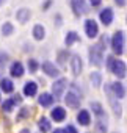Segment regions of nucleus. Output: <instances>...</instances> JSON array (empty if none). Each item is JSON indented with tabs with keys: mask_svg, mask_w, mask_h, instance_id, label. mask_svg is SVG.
<instances>
[{
	"mask_svg": "<svg viewBox=\"0 0 127 133\" xmlns=\"http://www.w3.org/2000/svg\"><path fill=\"white\" fill-rule=\"evenodd\" d=\"M0 102H2V97H0Z\"/></svg>",
	"mask_w": 127,
	"mask_h": 133,
	"instance_id": "nucleus-40",
	"label": "nucleus"
},
{
	"mask_svg": "<svg viewBox=\"0 0 127 133\" xmlns=\"http://www.w3.org/2000/svg\"><path fill=\"white\" fill-rule=\"evenodd\" d=\"M24 96L25 97H35L38 94V83L36 82H27L24 85V89H22Z\"/></svg>",
	"mask_w": 127,
	"mask_h": 133,
	"instance_id": "nucleus-15",
	"label": "nucleus"
},
{
	"mask_svg": "<svg viewBox=\"0 0 127 133\" xmlns=\"http://www.w3.org/2000/svg\"><path fill=\"white\" fill-rule=\"evenodd\" d=\"M71 55H69V52L68 50H60L58 52V55H56V61H58V64H65L66 63V59L69 58Z\"/></svg>",
	"mask_w": 127,
	"mask_h": 133,
	"instance_id": "nucleus-29",
	"label": "nucleus"
},
{
	"mask_svg": "<svg viewBox=\"0 0 127 133\" xmlns=\"http://www.w3.org/2000/svg\"><path fill=\"white\" fill-rule=\"evenodd\" d=\"M11 100H13L14 105H21V103H22V96H21V94H14V96L11 97Z\"/></svg>",
	"mask_w": 127,
	"mask_h": 133,
	"instance_id": "nucleus-33",
	"label": "nucleus"
},
{
	"mask_svg": "<svg viewBox=\"0 0 127 133\" xmlns=\"http://www.w3.org/2000/svg\"><path fill=\"white\" fill-rule=\"evenodd\" d=\"M30 114H31V108H28V107H22V108L19 110V113H17L16 121H24V119H27Z\"/></svg>",
	"mask_w": 127,
	"mask_h": 133,
	"instance_id": "nucleus-25",
	"label": "nucleus"
},
{
	"mask_svg": "<svg viewBox=\"0 0 127 133\" xmlns=\"http://www.w3.org/2000/svg\"><path fill=\"white\" fill-rule=\"evenodd\" d=\"M115 3L122 8V6H125V0H115Z\"/></svg>",
	"mask_w": 127,
	"mask_h": 133,
	"instance_id": "nucleus-35",
	"label": "nucleus"
},
{
	"mask_svg": "<svg viewBox=\"0 0 127 133\" xmlns=\"http://www.w3.org/2000/svg\"><path fill=\"white\" fill-rule=\"evenodd\" d=\"M90 107H91V110H93V113L96 114L97 119H107V114H105V110H104L102 103H99V102H91Z\"/></svg>",
	"mask_w": 127,
	"mask_h": 133,
	"instance_id": "nucleus-18",
	"label": "nucleus"
},
{
	"mask_svg": "<svg viewBox=\"0 0 127 133\" xmlns=\"http://www.w3.org/2000/svg\"><path fill=\"white\" fill-rule=\"evenodd\" d=\"M3 2H5V0H0V5H2V3H3Z\"/></svg>",
	"mask_w": 127,
	"mask_h": 133,
	"instance_id": "nucleus-39",
	"label": "nucleus"
},
{
	"mask_svg": "<svg viewBox=\"0 0 127 133\" xmlns=\"http://www.w3.org/2000/svg\"><path fill=\"white\" fill-rule=\"evenodd\" d=\"M125 21H127V17H125Z\"/></svg>",
	"mask_w": 127,
	"mask_h": 133,
	"instance_id": "nucleus-41",
	"label": "nucleus"
},
{
	"mask_svg": "<svg viewBox=\"0 0 127 133\" xmlns=\"http://www.w3.org/2000/svg\"><path fill=\"white\" fill-rule=\"evenodd\" d=\"M77 41H80V36L77 35V31H68L66 33V38H65V44H66V47H71L74 42H77Z\"/></svg>",
	"mask_w": 127,
	"mask_h": 133,
	"instance_id": "nucleus-23",
	"label": "nucleus"
},
{
	"mask_svg": "<svg viewBox=\"0 0 127 133\" xmlns=\"http://www.w3.org/2000/svg\"><path fill=\"white\" fill-rule=\"evenodd\" d=\"M105 92H107V96H108V102H110V105H111V108H113L115 116H116V117H121V114H122V108H121V105L118 103L116 97L111 94V91H110V83L105 85Z\"/></svg>",
	"mask_w": 127,
	"mask_h": 133,
	"instance_id": "nucleus-6",
	"label": "nucleus"
},
{
	"mask_svg": "<svg viewBox=\"0 0 127 133\" xmlns=\"http://www.w3.org/2000/svg\"><path fill=\"white\" fill-rule=\"evenodd\" d=\"M50 117L55 121V122H63L66 119V110L63 108V107H55V108H52V111H50Z\"/></svg>",
	"mask_w": 127,
	"mask_h": 133,
	"instance_id": "nucleus-14",
	"label": "nucleus"
},
{
	"mask_svg": "<svg viewBox=\"0 0 127 133\" xmlns=\"http://www.w3.org/2000/svg\"><path fill=\"white\" fill-rule=\"evenodd\" d=\"M113 17H115V14H113V10H111L110 6L104 8V10L99 13V19H100V22H102L105 27L111 25V22H113Z\"/></svg>",
	"mask_w": 127,
	"mask_h": 133,
	"instance_id": "nucleus-10",
	"label": "nucleus"
},
{
	"mask_svg": "<svg viewBox=\"0 0 127 133\" xmlns=\"http://www.w3.org/2000/svg\"><path fill=\"white\" fill-rule=\"evenodd\" d=\"M105 63H107V69H108L113 75H116L119 80L127 75V66H125L124 61L116 59L113 55H110V56H107V61H105Z\"/></svg>",
	"mask_w": 127,
	"mask_h": 133,
	"instance_id": "nucleus-1",
	"label": "nucleus"
},
{
	"mask_svg": "<svg viewBox=\"0 0 127 133\" xmlns=\"http://www.w3.org/2000/svg\"><path fill=\"white\" fill-rule=\"evenodd\" d=\"M80 102H82V94L77 92V88H75V83H72V89L68 91V94H65V103L72 108V110H77L80 107Z\"/></svg>",
	"mask_w": 127,
	"mask_h": 133,
	"instance_id": "nucleus-2",
	"label": "nucleus"
},
{
	"mask_svg": "<svg viewBox=\"0 0 127 133\" xmlns=\"http://www.w3.org/2000/svg\"><path fill=\"white\" fill-rule=\"evenodd\" d=\"M10 74H11V77H14V78H21V77L25 74L24 64H22L21 61H13L11 66H10Z\"/></svg>",
	"mask_w": 127,
	"mask_h": 133,
	"instance_id": "nucleus-11",
	"label": "nucleus"
},
{
	"mask_svg": "<svg viewBox=\"0 0 127 133\" xmlns=\"http://www.w3.org/2000/svg\"><path fill=\"white\" fill-rule=\"evenodd\" d=\"M90 3H91V6H99L102 3V0H90Z\"/></svg>",
	"mask_w": 127,
	"mask_h": 133,
	"instance_id": "nucleus-34",
	"label": "nucleus"
},
{
	"mask_svg": "<svg viewBox=\"0 0 127 133\" xmlns=\"http://www.w3.org/2000/svg\"><path fill=\"white\" fill-rule=\"evenodd\" d=\"M39 68L42 69V72L47 75V77H52V78H56L58 75H60V71H58V68L53 64V63H50V61H44Z\"/></svg>",
	"mask_w": 127,
	"mask_h": 133,
	"instance_id": "nucleus-8",
	"label": "nucleus"
},
{
	"mask_svg": "<svg viewBox=\"0 0 127 133\" xmlns=\"http://www.w3.org/2000/svg\"><path fill=\"white\" fill-rule=\"evenodd\" d=\"M0 89H2V92L5 94H11L14 91V83L11 78H2L0 80Z\"/></svg>",
	"mask_w": 127,
	"mask_h": 133,
	"instance_id": "nucleus-20",
	"label": "nucleus"
},
{
	"mask_svg": "<svg viewBox=\"0 0 127 133\" xmlns=\"http://www.w3.org/2000/svg\"><path fill=\"white\" fill-rule=\"evenodd\" d=\"M19 133H31V131H30V128H22Z\"/></svg>",
	"mask_w": 127,
	"mask_h": 133,
	"instance_id": "nucleus-37",
	"label": "nucleus"
},
{
	"mask_svg": "<svg viewBox=\"0 0 127 133\" xmlns=\"http://www.w3.org/2000/svg\"><path fill=\"white\" fill-rule=\"evenodd\" d=\"M77 122L80 125H83V127L90 125L91 124V114H90V111L88 110H80L77 113Z\"/></svg>",
	"mask_w": 127,
	"mask_h": 133,
	"instance_id": "nucleus-17",
	"label": "nucleus"
},
{
	"mask_svg": "<svg viewBox=\"0 0 127 133\" xmlns=\"http://www.w3.org/2000/svg\"><path fill=\"white\" fill-rule=\"evenodd\" d=\"M13 33H14V25L11 22H5L2 25V35L3 36H11Z\"/></svg>",
	"mask_w": 127,
	"mask_h": 133,
	"instance_id": "nucleus-27",
	"label": "nucleus"
},
{
	"mask_svg": "<svg viewBox=\"0 0 127 133\" xmlns=\"http://www.w3.org/2000/svg\"><path fill=\"white\" fill-rule=\"evenodd\" d=\"M110 91L111 94L116 97V99H122L125 96V89H124V85L121 82H115V83H110Z\"/></svg>",
	"mask_w": 127,
	"mask_h": 133,
	"instance_id": "nucleus-13",
	"label": "nucleus"
},
{
	"mask_svg": "<svg viewBox=\"0 0 127 133\" xmlns=\"http://www.w3.org/2000/svg\"><path fill=\"white\" fill-rule=\"evenodd\" d=\"M33 38H35L36 41H42V39L46 38V28H44L41 24H36V25L33 27Z\"/></svg>",
	"mask_w": 127,
	"mask_h": 133,
	"instance_id": "nucleus-22",
	"label": "nucleus"
},
{
	"mask_svg": "<svg viewBox=\"0 0 127 133\" xmlns=\"http://www.w3.org/2000/svg\"><path fill=\"white\" fill-rule=\"evenodd\" d=\"M61 130H63V133H79V131H77V128H75L72 124H68L65 128H61Z\"/></svg>",
	"mask_w": 127,
	"mask_h": 133,
	"instance_id": "nucleus-32",
	"label": "nucleus"
},
{
	"mask_svg": "<svg viewBox=\"0 0 127 133\" xmlns=\"http://www.w3.org/2000/svg\"><path fill=\"white\" fill-rule=\"evenodd\" d=\"M14 103H13V100L11 99H7L3 103H2V110H3V113H11L13 110H14Z\"/></svg>",
	"mask_w": 127,
	"mask_h": 133,
	"instance_id": "nucleus-30",
	"label": "nucleus"
},
{
	"mask_svg": "<svg viewBox=\"0 0 127 133\" xmlns=\"http://www.w3.org/2000/svg\"><path fill=\"white\" fill-rule=\"evenodd\" d=\"M38 128H39V133H47V131L52 130V124H50V121L46 116H42L38 121Z\"/></svg>",
	"mask_w": 127,
	"mask_h": 133,
	"instance_id": "nucleus-21",
	"label": "nucleus"
},
{
	"mask_svg": "<svg viewBox=\"0 0 127 133\" xmlns=\"http://www.w3.org/2000/svg\"><path fill=\"white\" fill-rule=\"evenodd\" d=\"M90 80H91V83H93V86L94 88H99L100 85H102V74L100 72H91V75H90Z\"/></svg>",
	"mask_w": 127,
	"mask_h": 133,
	"instance_id": "nucleus-24",
	"label": "nucleus"
},
{
	"mask_svg": "<svg viewBox=\"0 0 127 133\" xmlns=\"http://www.w3.org/2000/svg\"><path fill=\"white\" fill-rule=\"evenodd\" d=\"M53 96L50 94V92H42L39 97H38V103L41 105V107H44V108H49V107H52L53 105Z\"/></svg>",
	"mask_w": 127,
	"mask_h": 133,
	"instance_id": "nucleus-16",
	"label": "nucleus"
},
{
	"mask_svg": "<svg viewBox=\"0 0 127 133\" xmlns=\"http://www.w3.org/2000/svg\"><path fill=\"white\" fill-rule=\"evenodd\" d=\"M52 133H63V130H61V128H55Z\"/></svg>",
	"mask_w": 127,
	"mask_h": 133,
	"instance_id": "nucleus-38",
	"label": "nucleus"
},
{
	"mask_svg": "<svg viewBox=\"0 0 127 133\" xmlns=\"http://www.w3.org/2000/svg\"><path fill=\"white\" fill-rule=\"evenodd\" d=\"M88 55H90V63L96 68H100L104 64V52L97 47V45H91L90 50H88Z\"/></svg>",
	"mask_w": 127,
	"mask_h": 133,
	"instance_id": "nucleus-5",
	"label": "nucleus"
},
{
	"mask_svg": "<svg viewBox=\"0 0 127 133\" xmlns=\"http://www.w3.org/2000/svg\"><path fill=\"white\" fill-rule=\"evenodd\" d=\"M96 133H107V119H97Z\"/></svg>",
	"mask_w": 127,
	"mask_h": 133,
	"instance_id": "nucleus-28",
	"label": "nucleus"
},
{
	"mask_svg": "<svg viewBox=\"0 0 127 133\" xmlns=\"http://www.w3.org/2000/svg\"><path fill=\"white\" fill-rule=\"evenodd\" d=\"M30 17H31V11H30L28 8H21V10H17V13H16V19H17V22H21V24L28 22Z\"/></svg>",
	"mask_w": 127,
	"mask_h": 133,
	"instance_id": "nucleus-19",
	"label": "nucleus"
},
{
	"mask_svg": "<svg viewBox=\"0 0 127 133\" xmlns=\"http://www.w3.org/2000/svg\"><path fill=\"white\" fill-rule=\"evenodd\" d=\"M27 68H28L30 74H36V72H38V69H39V63H38L35 58H30V59L27 61Z\"/></svg>",
	"mask_w": 127,
	"mask_h": 133,
	"instance_id": "nucleus-26",
	"label": "nucleus"
},
{
	"mask_svg": "<svg viewBox=\"0 0 127 133\" xmlns=\"http://www.w3.org/2000/svg\"><path fill=\"white\" fill-rule=\"evenodd\" d=\"M85 33L90 39H94L97 38L99 35V27H97V22L94 19H86L85 21Z\"/></svg>",
	"mask_w": 127,
	"mask_h": 133,
	"instance_id": "nucleus-7",
	"label": "nucleus"
},
{
	"mask_svg": "<svg viewBox=\"0 0 127 133\" xmlns=\"http://www.w3.org/2000/svg\"><path fill=\"white\" fill-rule=\"evenodd\" d=\"M10 61V55L5 52H0V72L3 71V68L7 66V63Z\"/></svg>",
	"mask_w": 127,
	"mask_h": 133,
	"instance_id": "nucleus-31",
	"label": "nucleus"
},
{
	"mask_svg": "<svg viewBox=\"0 0 127 133\" xmlns=\"http://www.w3.org/2000/svg\"><path fill=\"white\" fill-rule=\"evenodd\" d=\"M61 24H63V22H61V16H60V14H56V25L60 27Z\"/></svg>",
	"mask_w": 127,
	"mask_h": 133,
	"instance_id": "nucleus-36",
	"label": "nucleus"
},
{
	"mask_svg": "<svg viewBox=\"0 0 127 133\" xmlns=\"http://www.w3.org/2000/svg\"><path fill=\"white\" fill-rule=\"evenodd\" d=\"M71 6L74 10V14L75 16H80V14H88L90 10H88V5L85 0H71Z\"/></svg>",
	"mask_w": 127,
	"mask_h": 133,
	"instance_id": "nucleus-9",
	"label": "nucleus"
},
{
	"mask_svg": "<svg viewBox=\"0 0 127 133\" xmlns=\"http://www.w3.org/2000/svg\"><path fill=\"white\" fill-rule=\"evenodd\" d=\"M82 69H83V63H82V58L79 55H72L71 56V71L72 74L77 77L82 74Z\"/></svg>",
	"mask_w": 127,
	"mask_h": 133,
	"instance_id": "nucleus-12",
	"label": "nucleus"
},
{
	"mask_svg": "<svg viewBox=\"0 0 127 133\" xmlns=\"http://www.w3.org/2000/svg\"><path fill=\"white\" fill-rule=\"evenodd\" d=\"M66 88H68V78H56L53 83H52V96H53V99L55 100H58V99H61L63 97V94H65V91H66Z\"/></svg>",
	"mask_w": 127,
	"mask_h": 133,
	"instance_id": "nucleus-4",
	"label": "nucleus"
},
{
	"mask_svg": "<svg viewBox=\"0 0 127 133\" xmlns=\"http://www.w3.org/2000/svg\"><path fill=\"white\" fill-rule=\"evenodd\" d=\"M111 49L115 55H122L124 53V31L118 30L115 31V35L111 36Z\"/></svg>",
	"mask_w": 127,
	"mask_h": 133,
	"instance_id": "nucleus-3",
	"label": "nucleus"
}]
</instances>
